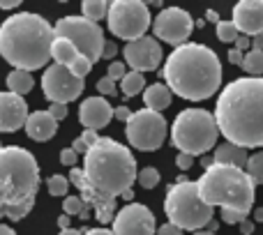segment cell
<instances>
[{
	"mask_svg": "<svg viewBox=\"0 0 263 235\" xmlns=\"http://www.w3.org/2000/svg\"><path fill=\"white\" fill-rule=\"evenodd\" d=\"M49 115L53 118L55 122L65 120V118H67V104H51L49 106Z\"/></svg>",
	"mask_w": 263,
	"mask_h": 235,
	"instance_id": "36",
	"label": "cell"
},
{
	"mask_svg": "<svg viewBox=\"0 0 263 235\" xmlns=\"http://www.w3.org/2000/svg\"><path fill=\"white\" fill-rule=\"evenodd\" d=\"M176 166L180 168V171H190V168L194 166V157H192V154H185V152H178Z\"/></svg>",
	"mask_w": 263,
	"mask_h": 235,
	"instance_id": "37",
	"label": "cell"
},
{
	"mask_svg": "<svg viewBox=\"0 0 263 235\" xmlns=\"http://www.w3.org/2000/svg\"><path fill=\"white\" fill-rule=\"evenodd\" d=\"M58 235H83V231H77V228H67V231H60Z\"/></svg>",
	"mask_w": 263,
	"mask_h": 235,
	"instance_id": "52",
	"label": "cell"
},
{
	"mask_svg": "<svg viewBox=\"0 0 263 235\" xmlns=\"http://www.w3.org/2000/svg\"><path fill=\"white\" fill-rule=\"evenodd\" d=\"M109 5L106 0H83L81 5V16L88 18V21H100V18H106V14H109Z\"/></svg>",
	"mask_w": 263,
	"mask_h": 235,
	"instance_id": "24",
	"label": "cell"
},
{
	"mask_svg": "<svg viewBox=\"0 0 263 235\" xmlns=\"http://www.w3.org/2000/svg\"><path fill=\"white\" fill-rule=\"evenodd\" d=\"M118 53V46L114 44V42H104V49H102V58H106V60H111L114 63V55Z\"/></svg>",
	"mask_w": 263,
	"mask_h": 235,
	"instance_id": "39",
	"label": "cell"
},
{
	"mask_svg": "<svg viewBox=\"0 0 263 235\" xmlns=\"http://www.w3.org/2000/svg\"><path fill=\"white\" fill-rule=\"evenodd\" d=\"M254 180L247 175L245 168L215 162L196 180V189L203 203L210 208L219 205L222 210H233L245 217L254 208Z\"/></svg>",
	"mask_w": 263,
	"mask_h": 235,
	"instance_id": "6",
	"label": "cell"
},
{
	"mask_svg": "<svg viewBox=\"0 0 263 235\" xmlns=\"http://www.w3.org/2000/svg\"><path fill=\"white\" fill-rule=\"evenodd\" d=\"M72 150H74V152H77V154H86V152H88V145H86V141H83L81 136H79V139H74Z\"/></svg>",
	"mask_w": 263,
	"mask_h": 235,
	"instance_id": "42",
	"label": "cell"
},
{
	"mask_svg": "<svg viewBox=\"0 0 263 235\" xmlns=\"http://www.w3.org/2000/svg\"><path fill=\"white\" fill-rule=\"evenodd\" d=\"M233 44H236V51H240V53H242V51L252 49V37H247V35H238Z\"/></svg>",
	"mask_w": 263,
	"mask_h": 235,
	"instance_id": "38",
	"label": "cell"
},
{
	"mask_svg": "<svg viewBox=\"0 0 263 235\" xmlns=\"http://www.w3.org/2000/svg\"><path fill=\"white\" fill-rule=\"evenodd\" d=\"M53 26L35 12H18L0 26V55L21 72H35L51 60Z\"/></svg>",
	"mask_w": 263,
	"mask_h": 235,
	"instance_id": "4",
	"label": "cell"
},
{
	"mask_svg": "<svg viewBox=\"0 0 263 235\" xmlns=\"http://www.w3.org/2000/svg\"><path fill=\"white\" fill-rule=\"evenodd\" d=\"M58 226H60V231H67L69 228V217L67 214H60L58 217Z\"/></svg>",
	"mask_w": 263,
	"mask_h": 235,
	"instance_id": "50",
	"label": "cell"
},
{
	"mask_svg": "<svg viewBox=\"0 0 263 235\" xmlns=\"http://www.w3.org/2000/svg\"><path fill=\"white\" fill-rule=\"evenodd\" d=\"M63 210H65V214H79V217H86L88 214V205L83 203V199L81 196H67L65 199V203H63Z\"/></svg>",
	"mask_w": 263,
	"mask_h": 235,
	"instance_id": "29",
	"label": "cell"
},
{
	"mask_svg": "<svg viewBox=\"0 0 263 235\" xmlns=\"http://www.w3.org/2000/svg\"><path fill=\"white\" fill-rule=\"evenodd\" d=\"M3 148H5V145H3V143H0V150H3Z\"/></svg>",
	"mask_w": 263,
	"mask_h": 235,
	"instance_id": "56",
	"label": "cell"
},
{
	"mask_svg": "<svg viewBox=\"0 0 263 235\" xmlns=\"http://www.w3.org/2000/svg\"><path fill=\"white\" fill-rule=\"evenodd\" d=\"M0 235H16V233H14V228H9V226H5V224H0Z\"/></svg>",
	"mask_w": 263,
	"mask_h": 235,
	"instance_id": "51",
	"label": "cell"
},
{
	"mask_svg": "<svg viewBox=\"0 0 263 235\" xmlns=\"http://www.w3.org/2000/svg\"><path fill=\"white\" fill-rule=\"evenodd\" d=\"M254 222H263V208L254 210Z\"/></svg>",
	"mask_w": 263,
	"mask_h": 235,
	"instance_id": "53",
	"label": "cell"
},
{
	"mask_svg": "<svg viewBox=\"0 0 263 235\" xmlns=\"http://www.w3.org/2000/svg\"><path fill=\"white\" fill-rule=\"evenodd\" d=\"M168 134V125L162 113L141 109L129 115L125 122V136L132 143V148L143 150V152H155L164 145Z\"/></svg>",
	"mask_w": 263,
	"mask_h": 235,
	"instance_id": "11",
	"label": "cell"
},
{
	"mask_svg": "<svg viewBox=\"0 0 263 235\" xmlns=\"http://www.w3.org/2000/svg\"><path fill=\"white\" fill-rule=\"evenodd\" d=\"M81 58V53L77 51V46L72 42L63 40V37H55L53 44H51V60L55 65H65V67H72L77 65V60Z\"/></svg>",
	"mask_w": 263,
	"mask_h": 235,
	"instance_id": "22",
	"label": "cell"
},
{
	"mask_svg": "<svg viewBox=\"0 0 263 235\" xmlns=\"http://www.w3.org/2000/svg\"><path fill=\"white\" fill-rule=\"evenodd\" d=\"M46 189H49L51 196H65L69 189V178L65 175H51L46 180Z\"/></svg>",
	"mask_w": 263,
	"mask_h": 235,
	"instance_id": "30",
	"label": "cell"
},
{
	"mask_svg": "<svg viewBox=\"0 0 263 235\" xmlns=\"http://www.w3.org/2000/svg\"><path fill=\"white\" fill-rule=\"evenodd\" d=\"M166 86L178 97L190 102H203L222 86V63L217 53L205 44L187 42L173 49L162 67Z\"/></svg>",
	"mask_w": 263,
	"mask_h": 235,
	"instance_id": "3",
	"label": "cell"
},
{
	"mask_svg": "<svg viewBox=\"0 0 263 235\" xmlns=\"http://www.w3.org/2000/svg\"><path fill=\"white\" fill-rule=\"evenodd\" d=\"M123 199L127 201V203H132V201H134V191H132V189H129V191H125V194H123Z\"/></svg>",
	"mask_w": 263,
	"mask_h": 235,
	"instance_id": "54",
	"label": "cell"
},
{
	"mask_svg": "<svg viewBox=\"0 0 263 235\" xmlns=\"http://www.w3.org/2000/svg\"><path fill=\"white\" fill-rule=\"evenodd\" d=\"M125 74H127V67H125V63H118V60L109 63V69H106V76H109V79H114V81H123Z\"/></svg>",
	"mask_w": 263,
	"mask_h": 235,
	"instance_id": "32",
	"label": "cell"
},
{
	"mask_svg": "<svg viewBox=\"0 0 263 235\" xmlns=\"http://www.w3.org/2000/svg\"><path fill=\"white\" fill-rule=\"evenodd\" d=\"M120 90H123L125 97H136L139 92L145 90V79L143 74L139 72H127L125 74V79L120 81Z\"/></svg>",
	"mask_w": 263,
	"mask_h": 235,
	"instance_id": "25",
	"label": "cell"
},
{
	"mask_svg": "<svg viewBox=\"0 0 263 235\" xmlns=\"http://www.w3.org/2000/svg\"><path fill=\"white\" fill-rule=\"evenodd\" d=\"M77 159H79V154L74 152L72 148H65L63 152H60V164H63V166L74 168V166H77Z\"/></svg>",
	"mask_w": 263,
	"mask_h": 235,
	"instance_id": "35",
	"label": "cell"
},
{
	"mask_svg": "<svg viewBox=\"0 0 263 235\" xmlns=\"http://www.w3.org/2000/svg\"><path fill=\"white\" fill-rule=\"evenodd\" d=\"M136 180H139V185L143 187V189H155V187L159 185V180H162V175H159L157 168L153 166H145L143 171H139V175H136Z\"/></svg>",
	"mask_w": 263,
	"mask_h": 235,
	"instance_id": "28",
	"label": "cell"
},
{
	"mask_svg": "<svg viewBox=\"0 0 263 235\" xmlns=\"http://www.w3.org/2000/svg\"><path fill=\"white\" fill-rule=\"evenodd\" d=\"M114 118V109L111 104L104 100V97H88V100L81 102L79 106V122H81L86 129H102L106 127Z\"/></svg>",
	"mask_w": 263,
	"mask_h": 235,
	"instance_id": "18",
	"label": "cell"
},
{
	"mask_svg": "<svg viewBox=\"0 0 263 235\" xmlns=\"http://www.w3.org/2000/svg\"><path fill=\"white\" fill-rule=\"evenodd\" d=\"M157 219L145 205L127 203L114 217V235H155Z\"/></svg>",
	"mask_w": 263,
	"mask_h": 235,
	"instance_id": "14",
	"label": "cell"
},
{
	"mask_svg": "<svg viewBox=\"0 0 263 235\" xmlns=\"http://www.w3.org/2000/svg\"><path fill=\"white\" fill-rule=\"evenodd\" d=\"M173 100V92L168 90V86H164V83H153V86H148L143 90V104L148 111H155V113H159V111H164L168 104H171Z\"/></svg>",
	"mask_w": 263,
	"mask_h": 235,
	"instance_id": "21",
	"label": "cell"
},
{
	"mask_svg": "<svg viewBox=\"0 0 263 235\" xmlns=\"http://www.w3.org/2000/svg\"><path fill=\"white\" fill-rule=\"evenodd\" d=\"M150 9L141 0H114L109 5V30L116 37L125 42H136L145 37V30L150 28Z\"/></svg>",
	"mask_w": 263,
	"mask_h": 235,
	"instance_id": "10",
	"label": "cell"
},
{
	"mask_svg": "<svg viewBox=\"0 0 263 235\" xmlns=\"http://www.w3.org/2000/svg\"><path fill=\"white\" fill-rule=\"evenodd\" d=\"M129 115H132V111L127 109V106H118V109H114V118H118V120H123V122H127Z\"/></svg>",
	"mask_w": 263,
	"mask_h": 235,
	"instance_id": "43",
	"label": "cell"
},
{
	"mask_svg": "<svg viewBox=\"0 0 263 235\" xmlns=\"http://www.w3.org/2000/svg\"><path fill=\"white\" fill-rule=\"evenodd\" d=\"M35 88V79H32L30 72H21V69H14L7 76V90L14 92V95L23 97L26 92H30Z\"/></svg>",
	"mask_w": 263,
	"mask_h": 235,
	"instance_id": "23",
	"label": "cell"
},
{
	"mask_svg": "<svg viewBox=\"0 0 263 235\" xmlns=\"http://www.w3.org/2000/svg\"><path fill=\"white\" fill-rule=\"evenodd\" d=\"M42 90L51 104H69L86 90V79H79L65 65H51L42 74Z\"/></svg>",
	"mask_w": 263,
	"mask_h": 235,
	"instance_id": "12",
	"label": "cell"
},
{
	"mask_svg": "<svg viewBox=\"0 0 263 235\" xmlns=\"http://www.w3.org/2000/svg\"><path fill=\"white\" fill-rule=\"evenodd\" d=\"M245 171H247V175L254 180V185H263V150L261 152L250 154Z\"/></svg>",
	"mask_w": 263,
	"mask_h": 235,
	"instance_id": "27",
	"label": "cell"
},
{
	"mask_svg": "<svg viewBox=\"0 0 263 235\" xmlns=\"http://www.w3.org/2000/svg\"><path fill=\"white\" fill-rule=\"evenodd\" d=\"M240 67L245 69L252 79H261V74H263V51H250V53H245V60H242Z\"/></svg>",
	"mask_w": 263,
	"mask_h": 235,
	"instance_id": "26",
	"label": "cell"
},
{
	"mask_svg": "<svg viewBox=\"0 0 263 235\" xmlns=\"http://www.w3.org/2000/svg\"><path fill=\"white\" fill-rule=\"evenodd\" d=\"M97 92H102V97H109V95H116V81L109 76L100 79L97 81Z\"/></svg>",
	"mask_w": 263,
	"mask_h": 235,
	"instance_id": "33",
	"label": "cell"
},
{
	"mask_svg": "<svg viewBox=\"0 0 263 235\" xmlns=\"http://www.w3.org/2000/svg\"><path fill=\"white\" fill-rule=\"evenodd\" d=\"M125 65H129L132 72H155L162 65V46L155 37H141L136 42H127L123 49Z\"/></svg>",
	"mask_w": 263,
	"mask_h": 235,
	"instance_id": "15",
	"label": "cell"
},
{
	"mask_svg": "<svg viewBox=\"0 0 263 235\" xmlns=\"http://www.w3.org/2000/svg\"><path fill=\"white\" fill-rule=\"evenodd\" d=\"M238 35H240V32H238V28L233 26V21H219L217 23V40L219 42H224V44L236 42Z\"/></svg>",
	"mask_w": 263,
	"mask_h": 235,
	"instance_id": "31",
	"label": "cell"
},
{
	"mask_svg": "<svg viewBox=\"0 0 263 235\" xmlns=\"http://www.w3.org/2000/svg\"><path fill=\"white\" fill-rule=\"evenodd\" d=\"M252 51H263V32L252 37Z\"/></svg>",
	"mask_w": 263,
	"mask_h": 235,
	"instance_id": "47",
	"label": "cell"
},
{
	"mask_svg": "<svg viewBox=\"0 0 263 235\" xmlns=\"http://www.w3.org/2000/svg\"><path fill=\"white\" fill-rule=\"evenodd\" d=\"M28 104L23 97L14 95V92H0V131L12 134V131L26 127L28 120Z\"/></svg>",
	"mask_w": 263,
	"mask_h": 235,
	"instance_id": "16",
	"label": "cell"
},
{
	"mask_svg": "<svg viewBox=\"0 0 263 235\" xmlns=\"http://www.w3.org/2000/svg\"><path fill=\"white\" fill-rule=\"evenodd\" d=\"M192 30H194V21L192 14L182 7H164L157 16L153 18V35L155 40H162L166 44L178 46L187 44Z\"/></svg>",
	"mask_w": 263,
	"mask_h": 235,
	"instance_id": "13",
	"label": "cell"
},
{
	"mask_svg": "<svg viewBox=\"0 0 263 235\" xmlns=\"http://www.w3.org/2000/svg\"><path fill=\"white\" fill-rule=\"evenodd\" d=\"M192 235H215V233H210V231H196V233H192Z\"/></svg>",
	"mask_w": 263,
	"mask_h": 235,
	"instance_id": "55",
	"label": "cell"
},
{
	"mask_svg": "<svg viewBox=\"0 0 263 235\" xmlns=\"http://www.w3.org/2000/svg\"><path fill=\"white\" fill-rule=\"evenodd\" d=\"M215 122L227 143L263 148V79H236L217 97Z\"/></svg>",
	"mask_w": 263,
	"mask_h": 235,
	"instance_id": "2",
	"label": "cell"
},
{
	"mask_svg": "<svg viewBox=\"0 0 263 235\" xmlns=\"http://www.w3.org/2000/svg\"><path fill=\"white\" fill-rule=\"evenodd\" d=\"M245 214H240V212H233V210H222V222L224 224H229V226H236V224H242L245 222Z\"/></svg>",
	"mask_w": 263,
	"mask_h": 235,
	"instance_id": "34",
	"label": "cell"
},
{
	"mask_svg": "<svg viewBox=\"0 0 263 235\" xmlns=\"http://www.w3.org/2000/svg\"><path fill=\"white\" fill-rule=\"evenodd\" d=\"M157 235H182V231L178 226H173V224H164V226L157 228Z\"/></svg>",
	"mask_w": 263,
	"mask_h": 235,
	"instance_id": "40",
	"label": "cell"
},
{
	"mask_svg": "<svg viewBox=\"0 0 263 235\" xmlns=\"http://www.w3.org/2000/svg\"><path fill=\"white\" fill-rule=\"evenodd\" d=\"M40 166L32 152L18 145L0 150V219L21 222L35 205Z\"/></svg>",
	"mask_w": 263,
	"mask_h": 235,
	"instance_id": "5",
	"label": "cell"
},
{
	"mask_svg": "<svg viewBox=\"0 0 263 235\" xmlns=\"http://www.w3.org/2000/svg\"><path fill=\"white\" fill-rule=\"evenodd\" d=\"M83 141H86V145L90 148V145H95L97 141H100V136H97V131H92V129H86L83 131V136H81Z\"/></svg>",
	"mask_w": 263,
	"mask_h": 235,
	"instance_id": "41",
	"label": "cell"
},
{
	"mask_svg": "<svg viewBox=\"0 0 263 235\" xmlns=\"http://www.w3.org/2000/svg\"><path fill=\"white\" fill-rule=\"evenodd\" d=\"M247 159H250L247 150L240 148V145H233V143L217 145V148H215V154H213L215 164H229V166H236V168H245Z\"/></svg>",
	"mask_w": 263,
	"mask_h": 235,
	"instance_id": "20",
	"label": "cell"
},
{
	"mask_svg": "<svg viewBox=\"0 0 263 235\" xmlns=\"http://www.w3.org/2000/svg\"><path fill=\"white\" fill-rule=\"evenodd\" d=\"M18 7V0H0V9H14Z\"/></svg>",
	"mask_w": 263,
	"mask_h": 235,
	"instance_id": "49",
	"label": "cell"
},
{
	"mask_svg": "<svg viewBox=\"0 0 263 235\" xmlns=\"http://www.w3.org/2000/svg\"><path fill=\"white\" fill-rule=\"evenodd\" d=\"M242 60H245V53H240V51H236V49L229 51V63L231 65H242Z\"/></svg>",
	"mask_w": 263,
	"mask_h": 235,
	"instance_id": "44",
	"label": "cell"
},
{
	"mask_svg": "<svg viewBox=\"0 0 263 235\" xmlns=\"http://www.w3.org/2000/svg\"><path fill=\"white\" fill-rule=\"evenodd\" d=\"M26 131L32 141L44 143V141H49V139L55 136V131H58V122L49 115V111H35V113L28 115Z\"/></svg>",
	"mask_w": 263,
	"mask_h": 235,
	"instance_id": "19",
	"label": "cell"
},
{
	"mask_svg": "<svg viewBox=\"0 0 263 235\" xmlns=\"http://www.w3.org/2000/svg\"><path fill=\"white\" fill-rule=\"evenodd\" d=\"M219 127L215 115L203 109H185L176 115L171 125V143L178 152L199 157L208 150L217 148Z\"/></svg>",
	"mask_w": 263,
	"mask_h": 235,
	"instance_id": "7",
	"label": "cell"
},
{
	"mask_svg": "<svg viewBox=\"0 0 263 235\" xmlns=\"http://www.w3.org/2000/svg\"><path fill=\"white\" fill-rule=\"evenodd\" d=\"M83 235H114V231H109V228H88V231H83Z\"/></svg>",
	"mask_w": 263,
	"mask_h": 235,
	"instance_id": "45",
	"label": "cell"
},
{
	"mask_svg": "<svg viewBox=\"0 0 263 235\" xmlns=\"http://www.w3.org/2000/svg\"><path fill=\"white\" fill-rule=\"evenodd\" d=\"M164 212L168 217V224L178 226L180 231H205L210 222H213L215 208L203 203L196 189V182L185 180L176 182L171 189L166 191L164 199Z\"/></svg>",
	"mask_w": 263,
	"mask_h": 235,
	"instance_id": "8",
	"label": "cell"
},
{
	"mask_svg": "<svg viewBox=\"0 0 263 235\" xmlns=\"http://www.w3.org/2000/svg\"><path fill=\"white\" fill-rule=\"evenodd\" d=\"M240 233L242 235H252V233H254V222H247V219H245V222L240 224Z\"/></svg>",
	"mask_w": 263,
	"mask_h": 235,
	"instance_id": "46",
	"label": "cell"
},
{
	"mask_svg": "<svg viewBox=\"0 0 263 235\" xmlns=\"http://www.w3.org/2000/svg\"><path fill=\"white\" fill-rule=\"evenodd\" d=\"M136 159L132 150L109 136H100L83 154V168H69V182L88 208L95 210L97 222H114L116 199L132 189L136 180Z\"/></svg>",
	"mask_w": 263,
	"mask_h": 235,
	"instance_id": "1",
	"label": "cell"
},
{
	"mask_svg": "<svg viewBox=\"0 0 263 235\" xmlns=\"http://www.w3.org/2000/svg\"><path fill=\"white\" fill-rule=\"evenodd\" d=\"M205 21H210V23H215V26H217L222 18L217 16V12H215V9H208V12H205Z\"/></svg>",
	"mask_w": 263,
	"mask_h": 235,
	"instance_id": "48",
	"label": "cell"
},
{
	"mask_svg": "<svg viewBox=\"0 0 263 235\" xmlns=\"http://www.w3.org/2000/svg\"><path fill=\"white\" fill-rule=\"evenodd\" d=\"M233 26L240 35H261L263 32V0H242L233 7Z\"/></svg>",
	"mask_w": 263,
	"mask_h": 235,
	"instance_id": "17",
	"label": "cell"
},
{
	"mask_svg": "<svg viewBox=\"0 0 263 235\" xmlns=\"http://www.w3.org/2000/svg\"><path fill=\"white\" fill-rule=\"evenodd\" d=\"M55 37L72 42L77 46V51L88 58L92 65L102 58V49H104V30L100 23L88 21L83 16H63L58 23L53 26Z\"/></svg>",
	"mask_w": 263,
	"mask_h": 235,
	"instance_id": "9",
	"label": "cell"
}]
</instances>
